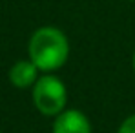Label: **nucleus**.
Instances as JSON below:
<instances>
[{
    "mask_svg": "<svg viewBox=\"0 0 135 133\" xmlns=\"http://www.w3.org/2000/svg\"><path fill=\"white\" fill-rule=\"evenodd\" d=\"M27 53H29V60L40 71L51 73L66 64L69 57V42L60 29L53 26H46V27H38L31 35L27 44Z\"/></svg>",
    "mask_w": 135,
    "mask_h": 133,
    "instance_id": "1",
    "label": "nucleus"
},
{
    "mask_svg": "<svg viewBox=\"0 0 135 133\" xmlns=\"http://www.w3.org/2000/svg\"><path fill=\"white\" fill-rule=\"evenodd\" d=\"M33 104L46 117H57L59 113L66 110L68 104V89L64 82L55 77L46 73L42 77H38V80L33 86Z\"/></svg>",
    "mask_w": 135,
    "mask_h": 133,
    "instance_id": "2",
    "label": "nucleus"
},
{
    "mask_svg": "<svg viewBox=\"0 0 135 133\" xmlns=\"http://www.w3.org/2000/svg\"><path fill=\"white\" fill-rule=\"evenodd\" d=\"M51 133H91V122L82 111L64 110L55 117Z\"/></svg>",
    "mask_w": 135,
    "mask_h": 133,
    "instance_id": "3",
    "label": "nucleus"
},
{
    "mask_svg": "<svg viewBox=\"0 0 135 133\" xmlns=\"http://www.w3.org/2000/svg\"><path fill=\"white\" fill-rule=\"evenodd\" d=\"M38 71L40 69L31 60H18L9 69V82L18 89L31 88L38 80Z\"/></svg>",
    "mask_w": 135,
    "mask_h": 133,
    "instance_id": "4",
    "label": "nucleus"
},
{
    "mask_svg": "<svg viewBox=\"0 0 135 133\" xmlns=\"http://www.w3.org/2000/svg\"><path fill=\"white\" fill-rule=\"evenodd\" d=\"M117 133H135V113L130 115V117H126V119L120 122Z\"/></svg>",
    "mask_w": 135,
    "mask_h": 133,
    "instance_id": "5",
    "label": "nucleus"
},
{
    "mask_svg": "<svg viewBox=\"0 0 135 133\" xmlns=\"http://www.w3.org/2000/svg\"><path fill=\"white\" fill-rule=\"evenodd\" d=\"M132 62H133V71H135V53H133V60Z\"/></svg>",
    "mask_w": 135,
    "mask_h": 133,
    "instance_id": "6",
    "label": "nucleus"
}]
</instances>
